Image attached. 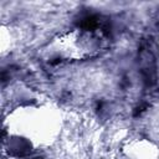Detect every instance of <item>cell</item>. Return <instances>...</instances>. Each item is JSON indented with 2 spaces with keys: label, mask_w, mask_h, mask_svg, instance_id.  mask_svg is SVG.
Listing matches in <instances>:
<instances>
[{
  "label": "cell",
  "mask_w": 159,
  "mask_h": 159,
  "mask_svg": "<svg viewBox=\"0 0 159 159\" xmlns=\"http://www.w3.org/2000/svg\"><path fill=\"white\" fill-rule=\"evenodd\" d=\"M103 159H159V148L147 139H133Z\"/></svg>",
  "instance_id": "3"
},
{
  "label": "cell",
  "mask_w": 159,
  "mask_h": 159,
  "mask_svg": "<svg viewBox=\"0 0 159 159\" xmlns=\"http://www.w3.org/2000/svg\"><path fill=\"white\" fill-rule=\"evenodd\" d=\"M104 36L98 29L76 27L56 35L45 48L51 58L83 61L97 56L104 47Z\"/></svg>",
  "instance_id": "2"
},
{
  "label": "cell",
  "mask_w": 159,
  "mask_h": 159,
  "mask_svg": "<svg viewBox=\"0 0 159 159\" xmlns=\"http://www.w3.org/2000/svg\"><path fill=\"white\" fill-rule=\"evenodd\" d=\"M62 128L61 111L52 103L14 108L4 123V149L22 157L52 145Z\"/></svg>",
  "instance_id": "1"
}]
</instances>
